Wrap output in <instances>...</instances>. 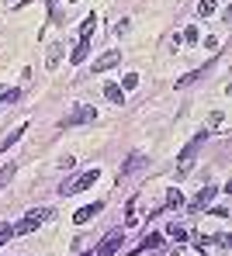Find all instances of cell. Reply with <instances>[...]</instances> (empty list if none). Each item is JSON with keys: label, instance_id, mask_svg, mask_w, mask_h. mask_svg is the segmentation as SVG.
I'll return each mask as SVG.
<instances>
[{"label": "cell", "instance_id": "ba28073f", "mask_svg": "<svg viewBox=\"0 0 232 256\" xmlns=\"http://www.w3.org/2000/svg\"><path fill=\"white\" fill-rule=\"evenodd\" d=\"M100 208H104V204H100V201H94V204H87V208H80V212L73 214V222H76V225H87L90 218H97V214H100Z\"/></svg>", "mask_w": 232, "mask_h": 256}, {"label": "cell", "instance_id": "ac0fdd59", "mask_svg": "<svg viewBox=\"0 0 232 256\" xmlns=\"http://www.w3.org/2000/svg\"><path fill=\"white\" fill-rule=\"evenodd\" d=\"M198 38H201V32H198L194 24H190V28H187L184 35H180V42H187V45H194V42H198Z\"/></svg>", "mask_w": 232, "mask_h": 256}, {"label": "cell", "instance_id": "3957f363", "mask_svg": "<svg viewBox=\"0 0 232 256\" xmlns=\"http://www.w3.org/2000/svg\"><path fill=\"white\" fill-rule=\"evenodd\" d=\"M97 176H100V170H97V166H94V170L76 173L70 184H62V194H80V190H87V187H94V184H97Z\"/></svg>", "mask_w": 232, "mask_h": 256}, {"label": "cell", "instance_id": "277c9868", "mask_svg": "<svg viewBox=\"0 0 232 256\" xmlns=\"http://www.w3.org/2000/svg\"><path fill=\"white\" fill-rule=\"evenodd\" d=\"M87 122H97V108H90V104H80L73 114H66L59 125L62 128H73V125H87Z\"/></svg>", "mask_w": 232, "mask_h": 256}, {"label": "cell", "instance_id": "9c48e42d", "mask_svg": "<svg viewBox=\"0 0 232 256\" xmlns=\"http://www.w3.org/2000/svg\"><path fill=\"white\" fill-rule=\"evenodd\" d=\"M24 132H28V122H21V125H18L14 132H10V135H7V138H4V142H0V156H4V152H7V149H10V146H14L21 135H24Z\"/></svg>", "mask_w": 232, "mask_h": 256}, {"label": "cell", "instance_id": "44dd1931", "mask_svg": "<svg viewBox=\"0 0 232 256\" xmlns=\"http://www.w3.org/2000/svg\"><path fill=\"white\" fill-rule=\"evenodd\" d=\"M160 242H163V239H160V236H146V239H142V250H156V246H160Z\"/></svg>", "mask_w": 232, "mask_h": 256}, {"label": "cell", "instance_id": "ffe728a7", "mask_svg": "<svg viewBox=\"0 0 232 256\" xmlns=\"http://www.w3.org/2000/svg\"><path fill=\"white\" fill-rule=\"evenodd\" d=\"M14 173H18V166H14V163H7V166L0 170V187H4V184H7V180H10Z\"/></svg>", "mask_w": 232, "mask_h": 256}, {"label": "cell", "instance_id": "7a4b0ae2", "mask_svg": "<svg viewBox=\"0 0 232 256\" xmlns=\"http://www.w3.org/2000/svg\"><path fill=\"white\" fill-rule=\"evenodd\" d=\"M52 218V208H35V212H28L18 225H14V236H28V232H35L42 222H48Z\"/></svg>", "mask_w": 232, "mask_h": 256}, {"label": "cell", "instance_id": "d6986e66", "mask_svg": "<svg viewBox=\"0 0 232 256\" xmlns=\"http://www.w3.org/2000/svg\"><path fill=\"white\" fill-rule=\"evenodd\" d=\"M198 76H204V70H194V73H187V76H180V80H177V86H190L194 80H198Z\"/></svg>", "mask_w": 232, "mask_h": 256}, {"label": "cell", "instance_id": "603a6c76", "mask_svg": "<svg viewBox=\"0 0 232 256\" xmlns=\"http://www.w3.org/2000/svg\"><path fill=\"white\" fill-rule=\"evenodd\" d=\"M132 86H139V76H136V73H128V76L122 80V90H132Z\"/></svg>", "mask_w": 232, "mask_h": 256}, {"label": "cell", "instance_id": "7c38bea8", "mask_svg": "<svg viewBox=\"0 0 232 256\" xmlns=\"http://www.w3.org/2000/svg\"><path fill=\"white\" fill-rule=\"evenodd\" d=\"M94 28H97V14H87L80 24V38H94Z\"/></svg>", "mask_w": 232, "mask_h": 256}, {"label": "cell", "instance_id": "5bb4252c", "mask_svg": "<svg viewBox=\"0 0 232 256\" xmlns=\"http://www.w3.org/2000/svg\"><path fill=\"white\" fill-rule=\"evenodd\" d=\"M59 56H62V45H52V48H48V59H46L48 70H56V66H59Z\"/></svg>", "mask_w": 232, "mask_h": 256}, {"label": "cell", "instance_id": "d4e9b609", "mask_svg": "<svg viewBox=\"0 0 232 256\" xmlns=\"http://www.w3.org/2000/svg\"><path fill=\"white\" fill-rule=\"evenodd\" d=\"M70 4H76V0H70Z\"/></svg>", "mask_w": 232, "mask_h": 256}, {"label": "cell", "instance_id": "7402d4cb", "mask_svg": "<svg viewBox=\"0 0 232 256\" xmlns=\"http://www.w3.org/2000/svg\"><path fill=\"white\" fill-rule=\"evenodd\" d=\"M166 232H170V236H174V239H177V242H180V239H187V232H184V228H180V225H177V222H174V225H170V228H166Z\"/></svg>", "mask_w": 232, "mask_h": 256}, {"label": "cell", "instance_id": "cb8c5ba5", "mask_svg": "<svg viewBox=\"0 0 232 256\" xmlns=\"http://www.w3.org/2000/svg\"><path fill=\"white\" fill-rule=\"evenodd\" d=\"M4 94H7V86H0V100H4Z\"/></svg>", "mask_w": 232, "mask_h": 256}, {"label": "cell", "instance_id": "4fadbf2b", "mask_svg": "<svg viewBox=\"0 0 232 256\" xmlns=\"http://www.w3.org/2000/svg\"><path fill=\"white\" fill-rule=\"evenodd\" d=\"M139 163H142V156H139V152H136V156H128V160H125V166H122V176L136 173V170H139Z\"/></svg>", "mask_w": 232, "mask_h": 256}, {"label": "cell", "instance_id": "8fae6325", "mask_svg": "<svg viewBox=\"0 0 232 256\" xmlns=\"http://www.w3.org/2000/svg\"><path fill=\"white\" fill-rule=\"evenodd\" d=\"M90 56V38H80V45L73 48V56H70V62H84Z\"/></svg>", "mask_w": 232, "mask_h": 256}, {"label": "cell", "instance_id": "8992f818", "mask_svg": "<svg viewBox=\"0 0 232 256\" xmlns=\"http://www.w3.org/2000/svg\"><path fill=\"white\" fill-rule=\"evenodd\" d=\"M215 194H218V187H212V184H204V187L198 190V198L190 201V212H201V208H208V204L215 201Z\"/></svg>", "mask_w": 232, "mask_h": 256}, {"label": "cell", "instance_id": "2e32d148", "mask_svg": "<svg viewBox=\"0 0 232 256\" xmlns=\"http://www.w3.org/2000/svg\"><path fill=\"white\" fill-rule=\"evenodd\" d=\"M198 10H201V18H212L218 7H215V0H201V4H198Z\"/></svg>", "mask_w": 232, "mask_h": 256}, {"label": "cell", "instance_id": "30bf717a", "mask_svg": "<svg viewBox=\"0 0 232 256\" xmlns=\"http://www.w3.org/2000/svg\"><path fill=\"white\" fill-rule=\"evenodd\" d=\"M104 97H108L111 104H125V90L118 84H104Z\"/></svg>", "mask_w": 232, "mask_h": 256}, {"label": "cell", "instance_id": "9a60e30c", "mask_svg": "<svg viewBox=\"0 0 232 256\" xmlns=\"http://www.w3.org/2000/svg\"><path fill=\"white\" fill-rule=\"evenodd\" d=\"M180 204H184V194L174 187V190H170V198H166V208H180Z\"/></svg>", "mask_w": 232, "mask_h": 256}, {"label": "cell", "instance_id": "52a82bcc", "mask_svg": "<svg viewBox=\"0 0 232 256\" xmlns=\"http://www.w3.org/2000/svg\"><path fill=\"white\" fill-rule=\"evenodd\" d=\"M122 62V52H104L100 59H94V73H108V70H114Z\"/></svg>", "mask_w": 232, "mask_h": 256}, {"label": "cell", "instance_id": "e0dca14e", "mask_svg": "<svg viewBox=\"0 0 232 256\" xmlns=\"http://www.w3.org/2000/svg\"><path fill=\"white\" fill-rule=\"evenodd\" d=\"M222 125H226V114H222V111H215V114L208 118V132H215V128H222Z\"/></svg>", "mask_w": 232, "mask_h": 256}, {"label": "cell", "instance_id": "5b68a950", "mask_svg": "<svg viewBox=\"0 0 232 256\" xmlns=\"http://www.w3.org/2000/svg\"><path fill=\"white\" fill-rule=\"evenodd\" d=\"M118 246H122V228L108 232V236H104V242L97 246V253H94V256H114V250H118Z\"/></svg>", "mask_w": 232, "mask_h": 256}, {"label": "cell", "instance_id": "6da1fadb", "mask_svg": "<svg viewBox=\"0 0 232 256\" xmlns=\"http://www.w3.org/2000/svg\"><path fill=\"white\" fill-rule=\"evenodd\" d=\"M208 138H212V132H208V128H201V132H198V135H194V138L187 142L184 149H180V156H177V166H180V173H187V170H190V163H194V156L201 152V146H204Z\"/></svg>", "mask_w": 232, "mask_h": 256}]
</instances>
